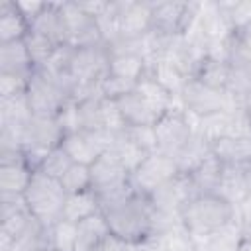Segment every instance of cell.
<instances>
[{
  "label": "cell",
  "mask_w": 251,
  "mask_h": 251,
  "mask_svg": "<svg viewBox=\"0 0 251 251\" xmlns=\"http://www.w3.org/2000/svg\"><path fill=\"white\" fill-rule=\"evenodd\" d=\"M237 218L235 206L224 200L216 192L194 194L180 210V220L188 233L192 235L194 243L210 235L212 231L220 229L222 226L229 224Z\"/></svg>",
  "instance_id": "obj_1"
},
{
  "label": "cell",
  "mask_w": 251,
  "mask_h": 251,
  "mask_svg": "<svg viewBox=\"0 0 251 251\" xmlns=\"http://www.w3.org/2000/svg\"><path fill=\"white\" fill-rule=\"evenodd\" d=\"M106 216L110 233L126 241L127 245L139 243L151 237V202L147 196L135 192L127 200L102 210Z\"/></svg>",
  "instance_id": "obj_2"
},
{
  "label": "cell",
  "mask_w": 251,
  "mask_h": 251,
  "mask_svg": "<svg viewBox=\"0 0 251 251\" xmlns=\"http://www.w3.org/2000/svg\"><path fill=\"white\" fill-rule=\"evenodd\" d=\"M27 212L47 229H51L63 216L67 192L61 180L47 176L41 171H35L27 190L24 192Z\"/></svg>",
  "instance_id": "obj_3"
},
{
  "label": "cell",
  "mask_w": 251,
  "mask_h": 251,
  "mask_svg": "<svg viewBox=\"0 0 251 251\" xmlns=\"http://www.w3.org/2000/svg\"><path fill=\"white\" fill-rule=\"evenodd\" d=\"M25 96L33 116L41 118H57L65 102L71 100V94L63 86V82L45 73L43 69L33 71L25 88Z\"/></svg>",
  "instance_id": "obj_4"
},
{
  "label": "cell",
  "mask_w": 251,
  "mask_h": 251,
  "mask_svg": "<svg viewBox=\"0 0 251 251\" xmlns=\"http://www.w3.org/2000/svg\"><path fill=\"white\" fill-rule=\"evenodd\" d=\"M153 127L157 135V151L176 161V157L180 155V151L186 147V143L194 133L180 96L175 100V106Z\"/></svg>",
  "instance_id": "obj_5"
},
{
  "label": "cell",
  "mask_w": 251,
  "mask_h": 251,
  "mask_svg": "<svg viewBox=\"0 0 251 251\" xmlns=\"http://www.w3.org/2000/svg\"><path fill=\"white\" fill-rule=\"evenodd\" d=\"M180 100H182L184 110L196 118H204L216 112H233L237 108H243V102L233 98L229 92L208 88L192 76L186 80Z\"/></svg>",
  "instance_id": "obj_6"
},
{
  "label": "cell",
  "mask_w": 251,
  "mask_h": 251,
  "mask_svg": "<svg viewBox=\"0 0 251 251\" xmlns=\"http://www.w3.org/2000/svg\"><path fill=\"white\" fill-rule=\"evenodd\" d=\"M200 8L196 2H151V31L163 37L184 35Z\"/></svg>",
  "instance_id": "obj_7"
},
{
  "label": "cell",
  "mask_w": 251,
  "mask_h": 251,
  "mask_svg": "<svg viewBox=\"0 0 251 251\" xmlns=\"http://www.w3.org/2000/svg\"><path fill=\"white\" fill-rule=\"evenodd\" d=\"M178 175L180 171H178L176 161L173 157H167L155 151V153H149L143 159V163L131 173V184L135 192L149 196L151 192H155L157 188H161L163 184H167Z\"/></svg>",
  "instance_id": "obj_8"
},
{
  "label": "cell",
  "mask_w": 251,
  "mask_h": 251,
  "mask_svg": "<svg viewBox=\"0 0 251 251\" xmlns=\"http://www.w3.org/2000/svg\"><path fill=\"white\" fill-rule=\"evenodd\" d=\"M114 141V133L108 131H75L63 137L61 147L73 159V163L92 165L98 157H102Z\"/></svg>",
  "instance_id": "obj_9"
},
{
  "label": "cell",
  "mask_w": 251,
  "mask_h": 251,
  "mask_svg": "<svg viewBox=\"0 0 251 251\" xmlns=\"http://www.w3.org/2000/svg\"><path fill=\"white\" fill-rule=\"evenodd\" d=\"M61 16L67 29V43L73 47H90L104 43L98 24L88 16L78 2H61Z\"/></svg>",
  "instance_id": "obj_10"
},
{
  "label": "cell",
  "mask_w": 251,
  "mask_h": 251,
  "mask_svg": "<svg viewBox=\"0 0 251 251\" xmlns=\"http://www.w3.org/2000/svg\"><path fill=\"white\" fill-rule=\"evenodd\" d=\"M120 39H139L151 31V2H116Z\"/></svg>",
  "instance_id": "obj_11"
},
{
  "label": "cell",
  "mask_w": 251,
  "mask_h": 251,
  "mask_svg": "<svg viewBox=\"0 0 251 251\" xmlns=\"http://www.w3.org/2000/svg\"><path fill=\"white\" fill-rule=\"evenodd\" d=\"M194 196V188L190 184L188 175H178L155 192H151L147 198L151 202V208L157 212L167 214H180L182 206Z\"/></svg>",
  "instance_id": "obj_12"
},
{
  "label": "cell",
  "mask_w": 251,
  "mask_h": 251,
  "mask_svg": "<svg viewBox=\"0 0 251 251\" xmlns=\"http://www.w3.org/2000/svg\"><path fill=\"white\" fill-rule=\"evenodd\" d=\"M63 137H65V131L57 118L33 116L25 127L22 147H39V149L51 151L63 143Z\"/></svg>",
  "instance_id": "obj_13"
},
{
  "label": "cell",
  "mask_w": 251,
  "mask_h": 251,
  "mask_svg": "<svg viewBox=\"0 0 251 251\" xmlns=\"http://www.w3.org/2000/svg\"><path fill=\"white\" fill-rule=\"evenodd\" d=\"M108 51H110L108 76L137 84L147 75V61L139 53L127 49H108Z\"/></svg>",
  "instance_id": "obj_14"
},
{
  "label": "cell",
  "mask_w": 251,
  "mask_h": 251,
  "mask_svg": "<svg viewBox=\"0 0 251 251\" xmlns=\"http://www.w3.org/2000/svg\"><path fill=\"white\" fill-rule=\"evenodd\" d=\"M90 176H92V190H104L127 182L131 178L127 169L120 163V159L112 151H106L90 165Z\"/></svg>",
  "instance_id": "obj_15"
},
{
  "label": "cell",
  "mask_w": 251,
  "mask_h": 251,
  "mask_svg": "<svg viewBox=\"0 0 251 251\" xmlns=\"http://www.w3.org/2000/svg\"><path fill=\"white\" fill-rule=\"evenodd\" d=\"M116 104L120 108V114L127 127H139V126H155L163 116H159L137 92L135 88L120 98H116Z\"/></svg>",
  "instance_id": "obj_16"
},
{
  "label": "cell",
  "mask_w": 251,
  "mask_h": 251,
  "mask_svg": "<svg viewBox=\"0 0 251 251\" xmlns=\"http://www.w3.org/2000/svg\"><path fill=\"white\" fill-rule=\"evenodd\" d=\"M243 235H245V227L239 222V218H235L229 224L206 235L204 239L196 241V251H239L243 243Z\"/></svg>",
  "instance_id": "obj_17"
},
{
  "label": "cell",
  "mask_w": 251,
  "mask_h": 251,
  "mask_svg": "<svg viewBox=\"0 0 251 251\" xmlns=\"http://www.w3.org/2000/svg\"><path fill=\"white\" fill-rule=\"evenodd\" d=\"M29 31L47 37L55 45H65L67 43V29H65V22L61 16V2H47L45 10L29 25Z\"/></svg>",
  "instance_id": "obj_18"
},
{
  "label": "cell",
  "mask_w": 251,
  "mask_h": 251,
  "mask_svg": "<svg viewBox=\"0 0 251 251\" xmlns=\"http://www.w3.org/2000/svg\"><path fill=\"white\" fill-rule=\"evenodd\" d=\"M216 194H220L224 200H227L237 210V206L249 196L245 167H241V165H224L220 182L216 186Z\"/></svg>",
  "instance_id": "obj_19"
},
{
  "label": "cell",
  "mask_w": 251,
  "mask_h": 251,
  "mask_svg": "<svg viewBox=\"0 0 251 251\" xmlns=\"http://www.w3.org/2000/svg\"><path fill=\"white\" fill-rule=\"evenodd\" d=\"M33 71L35 67L31 63L24 39L12 43H0V73H12L29 78Z\"/></svg>",
  "instance_id": "obj_20"
},
{
  "label": "cell",
  "mask_w": 251,
  "mask_h": 251,
  "mask_svg": "<svg viewBox=\"0 0 251 251\" xmlns=\"http://www.w3.org/2000/svg\"><path fill=\"white\" fill-rule=\"evenodd\" d=\"M212 153L224 165H251V135L222 137L212 143Z\"/></svg>",
  "instance_id": "obj_21"
},
{
  "label": "cell",
  "mask_w": 251,
  "mask_h": 251,
  "mask_svg": "<svg viewBox=\"0 0 251 251\" xmlns=\"http://www.w3.org/2000/svg\"><path fill=\"white\" fill-rule=\"evenodd\" d=\"M108 235H110V227H108L106 216L102 212H98V214L76 224V247H75V251H94Z\"/></svg>",
  "instance_id": "obj_22"
},
{
  "label": "cell",
  "mask_w": 251,
  "mask_h": 251,
  "mask_svg": "<svg viewBox=\"0 0 251 251\" xmlns=\"http://www.w3.org/2000/svg\"><path fill=\"white\" fill-rule=\"evenodd\" d=\"M35 171L27 167L24 159L14 163H0V192L24 196Z\"/></svg>",
  "instance_id": "obj_23"
},
{
  "label": "cell",
  "mask_w": 251,
  "mask_h": 251,
  "mask_svg": "<svg viewBox=\"0 0 251 251\" xmlns=\"http://www.w3.org/2000/svg\"><path fill=\"white\" fill-rule=\"evenodd\" d=\"M29 33V24L12 0L0 2V43L22 41Z\"/></svg>",
  "instance_id": "obj_24"
},
{
  "label": "cell",
  "mask_w": 251,
  "mask_h": 251,
  "mask_svg": "<svg viewBox=\"0 0 251 251\" xmlns=\"http://www.w3.org/2000/svg\"><path fill=\"white\" fill-rule=\"evenodd\" d=\"M147 75L153 76L161 86H165L173 96H180L184 90V84L188 76L173 63L167 59H157L147 65Z\"/></svg>",
  "instance_id": "obj_25"
},
{
  "label": "cell",
  "mask_w": 251,
  "mask_h": 251,
  "mask_svg": "<svg viewBox=\"0 0 251 251\" xmlns=\"http://www.w3.org/2000/svg\"><path fill=\"white\" fill-rule=\"evenodd\" d=\"M224 171V163L212 153L208 159H204L192 173H188L190 184L194 188V194H206V192H216V186L220 182Z\"/></svg>",
  "instance_id": "obj_26"
},
{
  "label": "cell",
  "mask_w": 251,
  "mask_h": 251,
  "mask_svg": "<svg viewBox=\"0 0 251 251\" xmlns=\"http://www.w3.org/2000/svg\"><path fill=\"white\" fill-rule=\"evenodd\" d=\"M135 92L159 114V116H165L173 106H175V100L178 96H173L165 86H161L153 76L145 75L137 84H135Z\"/></svg>",
  "instance_id": "obj_27"
},
{
  "label": "cell",
  "mask_w": 251,
  "mask_h": 251,
  "mask_svg": "<svg viewBox=\"0 0 251 251\" xmlns=\"http://www.w3.org/2000/svg\"><path fill=\"white\" fill-rule=\"evenodd\" d=\"M229 76H231V65L227 61H216V59H210L206 57L196 73L192 75V78L200 80L204 86L208 88H214V90H227V84H229Z\"/></svg>",
  "instance_id": "obj_28"
},
{
  "label": "cell",
  "mask_w": 251,
  "mask_h": 251,
  "mask_svg": "<svg viewBox=\"0 0 251 251\" xmlns=\"http://www.w3.org/2000/svg\"><path fill=\"white\" fill-rule=\"evenodd\" d=\"M98 212H100V204H98L96 192L90 188V190H84V192L67 194L61 218L78 224V222H82V220H86V218H90Z\"/></svg>",
  "instance_id": "obj_29"
},
{
  "label": "cell",
  "mask_w": 251,
  "mask_h": 251,
  "mask_svg": "<svg viewBox=\"0 0 251 251\" xmlns=\"http://www.w3.org/2000/svg\"><path fill=\"white\" fill-rule=\"evenodd\" d=\"M212 155V143L202 137L200 133H192L190 141L186 143V147L180 151V155L176 157V165H178V171L180 175H188L192 173L204 159H208Z\"/></svg>",
  "instance_id": "obj_30"
},
{
  "label": "cell",
  "mask_w": 251,
  "mask_h": 251,
  "mask_svg": "<svg viewBox=\"0 0 251 251\" xmlns=\"http://www.w3.org/2000/svg\"><path fill=\"white\" fill-rule=\"evenodd\" d=\"M108 151H112V153L120 159V163L127 169L129 175H131V173L143 163V159L149 155L147 151H143V149L127 135V131L116 133V135H114V141H112V147H110Z\"/></svg>",
  "instance_id": "obj_31"
},
{
  "label": "cell",
  "mask_w": 251,
  "mask_h": 251,
  "mask_svg": "<svg viewBox=\"0 0 251 251\" xmlns=\"http://www.w3.org/2000/svg\"><path fill=\"white\" fill-rule=\"evenodd\" d=\"M155 237L159 241L161 251H196V243L184 227V224H178Z\"/></svg>",
  "instance_id": "obj_32"
},
{
  "label": "cell",
  "mask_w": 251,
  "mask_h": 251,
  "mask_svg": "<svg viewBox=\"0 0 251 251\" xmlns=\"http://www.w3.org/2000/svg\"><path fill=\"white\" fill-rule=\"evenodd\" d=\"M75 247H76V224L61 218L49 229V249L51 251H75Z\"/></svg>",
  "instance_id": "obj_33"
},
{
  "label": "cell",
  "mask_w": 251,
  "mask_h": 251,
  "mask_svg": "<svg viewBox=\"0 0 251 251\" xmlns=\"http://www.w3.org/2000/svg\"><path fill=\"white\" fill-rule=\"evenodd\" d=\"M61 184L65 188L67 194H76V192H84L92 188V176H90V167L88 165H80V163H73L69 167V171L63 175Z\"/></svg>",
  "instance_id": "obj_34"
},
{
  "label": "cell",
  "mask_w": 251,
  "mask_h": 251,
  "mask_svg": "<svg viewBox=\"0 0 251 251\" xmlns=\"http://www.w3.org/2000/svg\"><path fill=\"white\" fill-rule=\"evenodd\" d=\"M24 41H25L27 53H29L31 63H33L35 69L43 67V65L51 59V55H53V51H55V47H57L53 41H49L47 37H43V35H39V33H33V31H29Z\"/></svg>",
  "instance_id": "obj_35"
},
{
  "label": "cell",
  "mask_w": 251,
  "mask_h": 251,
  "mask_svg": "<svg viewBox=\"0 0 251 251\" xmlns=\"http://www.w3.org/2000/svg\"><path fill=\"white\" fill-rule=\"evenodd\" d=\"M71 165H73V159H71V157L67 155V151L59 145V147H55V149L49 151V155L45 157V161H43V165L39 167V171L45 173L47 176H53V178L61 180L63 175L69 171Z\"/></svg>",
  "instance_id": "obj_36"
},
{
  "label": "cell",
  "mask_w": 251,
  "mask_h": 251,
  "mask_svg": "<svg viewBox=\"0 0 251 251\" xmlns=\"http://www.w3.org/2000/svg\"><path fill=\"white\" fill-rule=\"evenodd\" d=\"M57 120L67 133H75V131H82V122H80V108H78V102L76 100H67L65 106L61 108V112L57 114Z\"/></svg>",
  "instance_id": "obj_37"
},
{
  "label": "cell",
  "mask_w": 251,
  "mask_h": 251,
  "mask_svg": "<svg viewBox=\"0 0 251 251\" xmlns=\"http://www.w3.org/2000/svg\"><path fill=\"white\" fill-rule=\"evenodd\" d=\"M29 78L20 76V75H12V73H0V98H12L18 94H24Z\"/></svg>",
  "instance_id": "obj_38"
},
{
  "label": "cell",
  "mask_w": 251,
  "mask_h": 251,
  "mask_svg": "<svg viewBox=\"0 0 251 251\" xmlns=\"http://www.w3.org/2000/svg\"><path fill=\"white\" fill-rule=\"evenodd\" d=\"M127 135L147 153H155L157 151V135H155V127L153 126H139V127H126Z\"/></svg>",
  "instance_id": "obj_39"
},
{
  "label": "cell",
  "mask_w": 251,
  "mask_h": 251,
  "mask_svg": "<svg viewBox=\"0 0 251 251\" xmlns=\"http://www.w3.org/2000/svg\"><path fill=\"white\" fill-rule=\"evenodd\" d=\"M16 4V8L20 10V14L25 18V22L31 25L33 24V20L45 10V6H47V2H37V0H16L14 2Z\"/></svg>",
  "instance_id": "obj_40"
},
{
  "label": "cell",
  "mask_w": 251,
  "mask_h": 251,
  "mask_svg": "<svg viewBox=\"0 0 251 251\" xmlns=\"http://www.w3.org/2000/svg\"><path fill=\"white\" fill-rule=\"evenodd\" d=\"M94 251H129V245L126 241H122L120 237H116V235L110 233Z\"/></svg>",
  "instance_id": "obj_41"
},
{
  "label": "cell",
  "mask_w": 251,
  "mask_h": 251,
  "mask_svg": "<svg viewBox=\"0 0 251 251\" xmlns=\"http://www.w3.org/2000/svg\"><path fill=\"white\" fill-rule=\"evenodd\" d=\"M237 218L245 229H251V194L237 206Z\"/></svg>",
  "instance_id": "obj_42"
},
{
  "label": "cell",
  "mask_w": 251,
  "mask_h": 251,
  "mask_svg": "<svg viewBox=\"0 0 251 251\" xmlns=\"http://www.w3.org/2000/svg\"><path fill=\"white\" fill-rule=\"evenodd\" d=\"M243 110L249 114V118H251V90L247 92V96L243 98Z\"/></svg>",
  "instance_id": "obj_43"
},
{
  "label": "cell",
  "mask_w": 251,
  "mask_h": 251,
  "mask_svg": "<svg viewBox=\"0 0 251 251\" xmlns=\"http://www.w3.org/2000/svg\"><path fill=\"white\" fill-rule=\"evenodd\" d=\"M239 251H251V241H247V239L243 237V243H241V247H239Z\"/></svg>",
  "instance_id": "obj_44"
},
{
  "label": "cell",
  "mask_w": 251,
  "mask_h": 251,
  "mask_svg": "<svg viewBox=\"0 0 251 251\" xmlns=\"http://www.w3.org/2000/svg\"><path fill=\"white\" fill-rule=\"evenodd\" d=\"M247 241H251V229H245V235H243Z\"/></svg>",
  "instance_id": "obj_45"
}]
</instances>
